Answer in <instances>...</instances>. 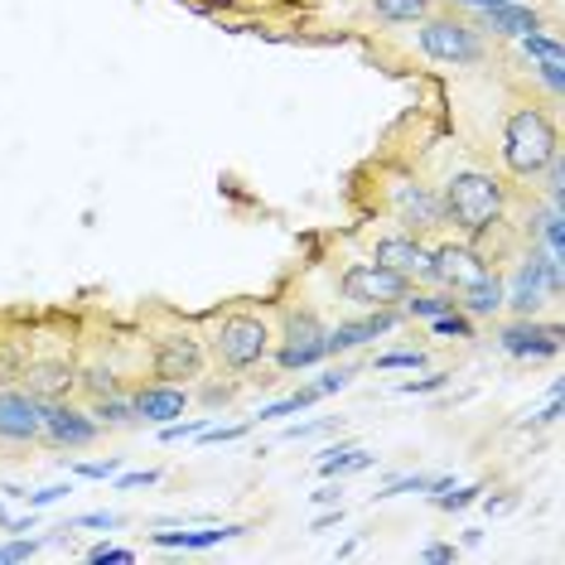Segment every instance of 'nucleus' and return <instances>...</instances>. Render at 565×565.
I'll use <instances>...</instances> for the list:
<instances>
[{"label": "nucleus", "mask_w": 565, "mask_h": 565, "mask_svg": "<svg viewBox=\"0 0 565 565\" xmlns=\"http://www.w3.org/2000/svg\"><path fill=\"white\" fill-rule=\"evenodd\" d=\"M97 420H107V426H131V420H136V406L107 392V396L97 402Z\"/></svg>", "instance_id": "obj_22"}, {"label": "nucleus", "mask_w": 565, "mask_h": 565, "mask_svg": "<svg viewBox=\"0 0 565 565\" xmlns=\"http://www.w3.org/2000/svg\"><path fill=\"white\" fill-rule=\"evenodd\" d=\"M372 6H377V15L387 24H411V20L426 15L430 0H372Z\"/></svg>", "instance_id": "obj_21"}, {"label": "nucleus", "mask_w": 565, "mask_h": 565, "mask_svg": "<svg viewBox=\"0 0 565 565\" xmlns=\"http://www.w3.org/2000/svg\"><path fill=\"white\" fill-rule=\"evenodd\" d=\"M44 435L54 445H87L97 435V420L83 416V411L63 406V402H49L44 406Z\"/></svg>", "instance_id": "obj_9"}, {"label": "nucleus", "mask_w": 565, "mask_h": 565, "mask_svg": "<svg viewBox=\"0 0 565 565\" xmlns=\"http://www.w3.org/2000/svg\"><path fill=\"white\" fill-rule=\"evenodd\" d=\"M426 363V353H382L377 367H420Z\"/></svg>", "instance_id": "obj_32"}, {"label": "nucleus", "mask_w": 565, "mask_h": 565, "mask_svg": "<svg viewBox=\"0 0 565 565\" xmlns=\"http://www.w3.org/2000/svg\"><path fill=\"white\" fill-rule=\"evenodd\" d=\"M561 416V402H551L546 411H542V416H536V420H542V426H551V420H556Z\"/></svg>", "instance_id": "obj_45"}, {"label": "nucleus", "mask_w": 565, "mask_h": 565, "mask_svg": "<svg viewBox=\"0 0 565 565\" xmlns=\"http://www.w3.org/2000/svg\"><path fill=\"white\" fill-rule=\"evenodd\" d=\"M247 526H203V532H156V546L164 551H174V546H184V551H203V546H217V542H227V536H242Z\"/></svg>", "instance_id": "obj_16"}, {"label": "nucleus", "mask_w": 565, "mask_h": 565, "mask_svg": "<svg viewBox=\"0 0 565 565\" xmlns=\"http://www.w3.org/2000/svg\"><path fill=\"white\" fill-rule=\"evenodd\" d=\"M339 518H343V508H333V512H319V518H315V532H324V526H333Z\"/></svg>", "instance_id": "obj_43"}, {"label": "nucleus", "mask_w": 565, "mask_h": 565, "mask_svg": "<svg viewBox=\"0 0 565 565\" xmlns=\"http://www.w3.org/2000/svg\"><path fill=\"white\" fill-rule=\"evenodd\" d=\"M203 367V353L194 339H184V333H174V339H160V358H156V372L164 382H179V377H199Z\"/></svg>", "instance_id": "obj_11"}, {"label": "nucleus", "mask_w": 565, "mask_h": 565, "mask_svg": "<svg viewBox=\"0 0 565 565\" xmlns=\"http://www.w3.org/2000/svg\"><path fill=\"white\" fill-rule=\"evenodd\" d=\"M156 479H160V473H156V469H146V473H121L117 483H121V488H146V483H156Z\"/></svg>", "instance_id": "obj_38"}, {"label": "nucleus", "mask_w": 565, "mask_h": 565, "mask_svg": "<svg viewBox=\"0 0 565 565\" xmlns=\"http://www.w3.org/2000/svg\"><path fill=\"white\" fill-rule=\"evenodd\" d=\"M483 15L493 20V30H503V34H518V40H522V34H532V30H536V15H532V10L512 6V0H498V6H488Z\"/></svg>", "instance_id": "obj_18"}, {"label": "nucleus", "mask_w": 565, "mask_h": 565, "mask_svg": "<svg viewBox=\"0 0 565 565\" xmlns=\"http://www.w3.org/2000/svg\"><path fill=\"white\" fill-rule=\"evenodd\" d=\"M73 473H78V479H111V473H121V455L97 459V465H78Z\"/></svg>", "instance_id": "obj_26"}, {"label": "nucleus", "mask_w": 565, "mask_h": 565, "mask_svg": "<svg viewBox=\"0 0 565 565\" xmlns=\"http://www.w3.org/2000/svg\"><path fill=\"white\" fill-rule=\"evenodd\" d=\"M333 426V420L324 416V420H305V426H290L286 430V440H310V435H319V430H329Z\"/></svg>", "instance_id": "obj_34"}, {"label": "nucleus", "mask_w": 565, "mask_h": 565, "mask_svg": "<svg viewBox=\"0 0 565 565\" xmlns=\"http://www.w3.org/2000/svg\"><path fill=\"white\" fill-rule=\"evenodd\" d=\"M6 522H10V512H6V508H0V526H6Z\"/></svg>", "instance_id": "obj_47"}, {"label": "nucleus", "mask_w": 565, "mask_h": 565, "mask_svg": "<svg viewBox=\"0 0 565 565\" xmlns=\"http://www.w3.org/2000/svg\"><path fill=\"white\" fill-rule=\"evenodd\" d=\"M503 349L512 358H551V353H561V329L512 324V329H503Z\"/></svg>", "instance_id": "obj_13"}, {"label": "nucleus", "mask_w": 565, "mask_h": 565, "mask_svg": "<svg viewBox=\"0 0 565 565\" xmlns=\"http://www.w3.org/2000/svg\"><path fill=\"white\" fill-rule=\"evenodd\" d=\"M40 377H44V382H40V392H49V387H63V382H73V377H63L58 367H44Z\"/></svg>", "instance_id": "obj_41"}, {"label": "nucleus", "mask_w": 565, "mask_h": 565, "mask_svg": "<svg viewBox=\"0 0 565 565\" xmlns=\"http://www.w3.org/2000/svg\"><path fill=\"white\" fill-rule=\"evenodd\" d=\"M372 465V455H363V449H324L319 455V473H358V469H367Z\"/></svg>", "instance_id": "obj_20"}, {"label": "nucleus", "mask_w": 565, "mask_h": 565, "mask_svg": "<svg viewBox=\"0 0 565 565\" xmlns=\"http://www.w3.org/2000/svg\"><path fill=\"white\" fill-rule=\"evenodd\" d=\"M339 493H343V488L329 483V488H319V493H315V503H319V508H333V503H339Z\"/></svg>", "instance_id": "obj_42"}, {"label": "nucleus", "mask_w": 565, "mask_h": 565, "mask_svg": "<svg viewBox=\"0 0 565 565\" xmlns=\"http://www.w3.org/2000/svg\"><path fill=\"white\" fill-rule=\"evenodd\" d=\"M449 310H455V300H445V295H416V300H411V315H420V319H435Z\"/></svg>", "instance_id": "obj_24"}, {"label": "nucleus", "mask_w": 565, "mask_h": 565, "mask_svg": "<svg viewBox=\"0 0 565 565\" xmlns=\"http://www.w3.org/2000/svg\"><path fill=\"white\" fill-rule=\"evenodd\" d=\"M44 542H10V546H0V565H15V561H30L34 551H40Z\"/></svg>", "instance_id": "obj_29"}, {"label": "nucleus", "mask_w": 565, "mask_h": 565, "mask_svg": "<svg viewBox=\"0 0 565 565\" xmlns=\"http://www.w3.org/2000/svg\"><path fill=\"white\" fill-rule=\"evenodd\" d=\"M435 333H455V339H469V319H459L455 310H449V315H435Z\"/></svg>", "instance_id": "obj_31"}, {"label": "nucleus", "mask_w": 565, "mask_h": 565, "mask_svg": "<svg viewBox=\"0 0 565 565\" xmlns=\"http://www.w3.org/2000/svg\"><path fill=\"white\" fill-rule=\"evenodd\" d=\"M87 387H93L97 396H107V392H117V382H111L107 372H93V377H87Z\"/></svg>", "instance_id": "obj_39"}, {"label": "nucleus", "mask_w": 565, "mask_h": 565, "mask_svg": "<svg viewBox=\"0 0 565 565\" xmlns=\"http://www.w3.org/2000/svg\"><path fill=\"white\" fill-rule=\"evenodd\" d=\"M556 131L542 111H512L508 136H503V160L512 174H542L556 160Z\"/></svg>", "instance_id": "obj_1"}, {"label": "nucleus", "mask_w": 565, "mask_h": 565, "mask_svg": "<svg viewBox=\"0 0 565 565\" xmlns=\"http://www.w3.org/2000/svg\"><path fill=\"white\" fill-rule=\"evenodd\" d=\"M131 406H136V416L156 420V426H170V420L184 416V392L179 387H146Z\"/></svg>", "instance_id": "obj_14"}, {"label": "nucleus", "mask_w": 565, "mask_h": 565, "mask_svg": "<svg viewBox=\"0 0 565 565\" xmlns=\"http://www.w3.org/2000/svg\"><path fill=\"white\" fill-rule=\"evenodd\" d=\"M430 276L435 280H445V286H473L479 276H488V266L479 262V252H469V247H440L430 256Z\"/></svg>", "instance_id": "obj_8"}, {"label": "nucleus", "mask_w": 565, "mask_h": 565, "mask_svg": "<svg viewBox=\"0 0 565 565\" xmlns=\"http://www.w3.org/2000/svg\"><path fill=\"white\" fill-rule=\"evenodd\" d=\"M44 435V402L24 392H0V440H34Z\"/></svg>", "instance_id": "obj_6"}, {"label": "nucleus", "mask_w": 565, "mask_h": 565, "mask_svg": "<svg viewBox=\"0 0 565 565\" xmlns=\"http://www.w3.org/2000/svg\"><path fill=\"white\" fill-rule=\"evenodd\" d=\"M377 262H382V266H392V271H426V276H430V256L420 252L416 242H406V237L377 242Z\"/></svg>", "instance_id": "obj_15"}, {"label": "nucleus", "mask_w": 565, "mask_h": 565, "mask_svg": "<svg viewBox=\"0 0 565 565\" xmlns=\"http://www.w3.org/2000/svg\"><path fill=\"white\" fill-rule=\"evenodd\" d=\"M518 508V498H498V503H488V512H512Z\"/></svg>", "instance_id": "obj_44"}, {"label": "nucleus", "mask_w": 565, "mask_h": 565, "mask_svg": "<svg viewBox=\"0 0 565 565\" xmlns=\"http://www.w3.org/2000/svg\"><path fill=\"white\" fill-rule=\"evenodd\" d=\"M546 242H551V256H561V247H565V233H561V209L546 217Z\"/></svg>", "instance_id": "obj_35"}, {"label": "nucleus", "mask_w": 565, "mask_h": 565, "mask_svg": "<svg viewBox=\"0 0 565 565\" xmlns=\"http://www.w3.org/2000/svg\"><path fill=\"white\" fill-rule=\"evenodd\" d=\"M420 561H430V565H449V561H455V546H426V551H420Z\"/></svg>", "instance_id": "obj_37"}, {"label": "nucleus", "mask_w": 565, "mask_h": 565, "mask_svg": "<svg viewBox=\"0 0 565 565\" xmlns=\"http://www.w3.org/2000/svg\"><path fill=\"white\" fill-rule=\"evenodd\" d=\"M445 209L465 233H483L503 209V194H498V184L488 174H455L445 189Z\"/></svg>", "instance_id": "obj_2"}, {"label": "nucleus", "mask_w": 565, "mask_h": 565, "mask_svg": "<svg viewBox=\"0 0 565 565\" xmlns=\"http://www.w3.org/2000/svg\"><path fill=\"white\" fill-rule=\"evenodd\" d=\"M445 387V372L440 377H420V382H402V396H416V392H440Z\"/></svg>", "instance_id": "obj_36"}, {"label": "nucleus", "mask_w": 565, "mask_h": 565, "mask_svg": "<svg viewBox=\"0 0 565 565\" xmlns=\"http://www.w3.org/2000/svg\"><path fill=\"white\" fill-rule=\"evenodd\" d=\"M469 6H479V10H488V6H498V0H469Z\"/></svg>", "instance_id": "obj_46"}, {"label": "nucleus", "mask_w": 565, "mask_h": 565, "mask_svg": "<svg viewBox=\"0 0 565 565\" xmlns=\"http://www.w3.org/2000/svg\"><path fill=\"white\" fill-rule=\"evenodd\" d=\"M121 518H117V512H87V518H83V526H117Z\"/></svg>", "instance_id": "obj_40"}, {"label": "nucleus", "mask_w": 565, "mask_h": 565, "mask_svg": "<svg viewBox=\"0 0 565 565\" xmlns=\"http://www.w3.org/2000/svg\"><path fill=\"white\" fill-rule=\"evenodd\" d=\"M217 353H223L227 367H252V363H262V353H266V329H262V319H227L223 333H217Z\"/></svg>", "instance_id": "obj_5"}, {"label": "nucleus", "mask_w": 565, "mask_h": 565, "mask_svg": "<svg viewBox=\"0 0 565 565\" xmlns=\"http://www.w3.org/2000/svg\"><path fill=\"white\" fill-rule=\"evenodd\" d=\"M343 295L358 305H392V300H406V276L382 262H367L343 276Z\"/></svg>", "instance_id": "obj_3"}, {"label": "nucleus", "mask_w": 565, "mask_h": 565, "mask_svg": "<svg viewBox=\"0 0 565 565\" xmlns=\"http://www.w3.org/2000/svg\"><path fill=\"white\" fill-rule=\"evenodd\" d=\"M87 561H93V565H131V561H136V551H121V546H93V551H87Z\"/></svg>", "instance_id": "obj_25"}, {"label": "nucleus", "mask_w": 565, "mask_h": 565, "mask_svg": "<svg viewBox=\"0 0 565 565\" xmlns=\"http://www.w3.org/2000/svg\"><path fill=\"white\" fill-rule=\"evenodd\" d=\"M203 430H209V420H184V426H174V420H170L160 435H164V440H184V435H203Z\"/></svg>", "instance_id": "obj_33"}, {"label": "nucleus", "mask_w": 565, "mask_h": 565, "mask_svg": "<svg viewBox=\"0 0 565 565\" xmlns=\"http://www.w3.org/2000/svg\"><path fill=\"white\" fill-rule=\"evenodd\" d=\"M420 49L440 63H479L483 58L479 34L465 30V24H455V20H430L426 30H420Z\"/></svg>", "instance_id": "obj_4"}, {"label": "nucleus", "mask_w": 565, "mask_h": 565, "mask_svg": "<svg viewBox=\"0 0 565 565\" xmlns=\"http://www.w3.org/2000/svg\"><path fill=\"white\" fill-rule=\"evenodd\" d=\"M315 402H319V392H315V387H305V392L286 396V402L266 406V411H262V420H276V416H295V411H305V406H315Z\"/></svg>", "instance_id": "obj_23"}, {"label": "nucleus", "mask_w": 565, "mask_h": 565, "mask_svg": "<svg viewBox=\"0 0 565 565\" xmlns=\"http://www.w3.org/2000/svg\"><path fill=\"white\" fill-rule=\"evenodd\" d=\"M542 78H546V87H551V93H561V87H565V63H561V54L542 58Z\"/></svg>", "instance_id": "obj_30"}, {"label": "nucleus", "mask_w": 565, "mask_h": 565, "mask_svg": "<svg viewBox=\"0 0 565 565\" xmlns=\"http://www.w3.org/2000/svg\"><path fill=\"white\" fill-rule=\"evenodd\" d=\"M396 209H402L406 217H416L420 227H430V223H440V203H435L426 189H396Z\"/></svg>", "instance_id": "obj_19"}, {"label": "nucleus", "mask_w": 565, "mask_h": 565, "mask_svg": "<svg viewBox=\"0 0 565 565\" xmlns=\"http://www.w3.org/2000/svg\"><path fill=\"white\" fill-rule=\"evenodd\" d=\"M498 305H508V290L498 276H479L473 286H465V310L469 315H493Z\"/></svg>", "instance_id": "obj_17"}, {"label": "nucleus", "mask_w": 565, "mask_h": 565, "mask_svg": "<svg viewBox=\"0 0 565 565\" xmlns=\"http://www.w3.org/2000/svg\"><path fill=\"white\" fill-rule=\"evenodd\" d=\"M349 382H353V372H349V367H339V372H324V377L315 382V392H319V396H333V392L349 387Z\"/></svg>", "instance_id": "obj_28"}, {"label": "nucleus", "mask_w": 565, "mask_h": 565, "mask_svg": "<svg viewBox=\"0 0 565 565\" xmlns=\"http://www.w3.org/2000/svg\"><path fill=\"white\" fill-rule=\"evenodd\" d=\"M319 358H324V329H319L315 319H290V343L280 349L276 363L286 372H295V367L319 363Z\"/></svg>", "instance_id": "obj_10"}, {"label": "nucleus", "mask_w": 565, "mask_h": 565, "mask_svg": "<svg viewBox=\"0 0 565 565\" xmlns=\"http://www.w3.org/2000/svg\"><path fill=\"white\" fill-rule=\"evenodd\" d=\"M542 290H561V256H546V262L522 266V276H518V286H512L508 300L518 305L522 315H532L536 305H542Z\"/></svg>", "instance_id": "obj_7"}, {"label": "nucleus", "mask_w": 565, "mask_h": 565, "mask_svg": "<svg viewBox=\"0 0 565 565\" xmlns=\"http://www.w3.org/2000/svg\"><path fill=\"white\" fill-rule=\"evenodd\" d=\"M396 324V315H367V319H353V324H339V329H329L324 333V353H349L358 349V343H367V339H377V333H392Z\"/></svg>", "instance_id": "obj_12"}, {"label": "nucleus", "mask_w": 565, "mask_h": 565, "mask_svg": "<svg viewBox=\"0 0 565 565\" xmlns=\"http://www.w3.org/2000/svg\"><path fill=\"white\" fill-rule=\"evenodd\" d=\"M68 493H73V483H49V488H40V493H20V498H30V512H34V508L58 503V498H68Z\"/></svg>", "instance_id": "obj_27"}]
</instances>
